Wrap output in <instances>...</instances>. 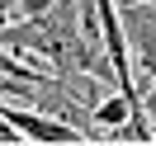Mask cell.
<instances>
[{"mask_svg": "<svg viewBox=\"0 0 156 146\" xmlns=\"http://www.w3.org/2000/svg\"><path fill=\"white\" fill-rule=\"evenodd\" d=\"M142 113H147V127H151V141H156V80L142 90Z\"/></svg>", "mask_w": 156, "mask_h": 146, "instance_id": "4", "label": "cell"}, {"mask_svg": "<svg viewBox=\"0 0 156 146\" xmlns=\"http://www.w3.org/2000/svg\"><path fill=\"white\" fill-rule=\"evenodd\" d=\"M128 118H133V104H128L118 90H114V94H104V99L95 104V127H99V132H114V127H123Z\"/></svg>", "mask_w": 156, "mask_h": 146, "instance_id": "2", "label": "cell"}, {"mask_svg": "<svg viewBox=\"0 0 156 146\" xmlns=\"http://www.w3.org/2000/svg\"><path fill=\"white\" fill-rule=\"evenodd\" d=\"M19 141H24V132H19L5 113H0V146H19Z\"/></svg>", "mask_w": 156, "mask_h": 146, "instance_id": "5", "label": "cell"}, {"mask_svg": "<svg viewBox=\"0 0 156 146\" xmlns=\"http://www.w3.org/2000/svg\"><path fill=\"white\" fill-rule=\"evenodd\" d=\"M52 10H57V0H14V14L19 19H43Z\"/></svg>", "mask_w": 156, "mask_h": 146, "instance_id": "3", "label": "cell"}, {"mask_svg": "<svg viewBox=\"0 0 156 146\" xmlns=\"http://www.w3.org/2000/svg\"><path fill=\"white\" fill-rule=\"evenodd\" d=\"M128 33L137 38V52H142V66L151 71V80H156V14H147V10H137L133 5V14H128Z\"/></svg>", "mask_w": 156, "mask_h": 146, "instance_id": "1", "label": "cell"}, {"mask_svg": "<svg viewBox=\"0 0 156 146\" xmlns=\"http://www.w3.org/2000/svg\"><path fill=\"white\" fill-rule=\"evenodd\" d=\"M123 5H151V0H123Z\"/></svg>", "mask_w": 156, "mask_h": 146, "instance_id": "6", "label": "cell"}]
</instances>
